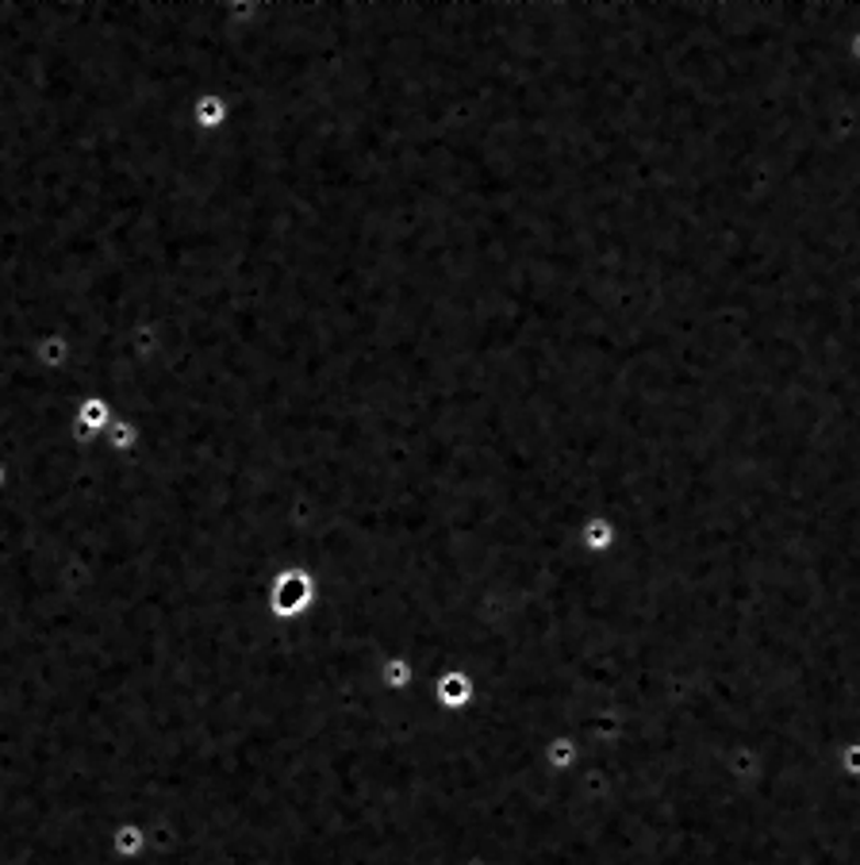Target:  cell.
Instances as JSON below:
<instances>
[{
  "mask_svg": "<svg viewBox=\"0 0 860 865\" xmlns=\"http://www.w3.org/2000/svg\"><path fill=\"white\" fill-rule=\"evenodd\" d=\"M231 100L219 97V92H200L197 100H192V128L200 131V135H219V131L231 128Z\"/></svg>",
  "mask_w": 860,
  "mask_h": 865,
  "instance_id": "cell-1",
  "label": "cell"
},
{
  "mask_svg": "<svg viewBox=\"0 0 860 865\" xmlns=\"http://www.w3.org/2000/svg\"><path fill=\"white\" fill-rule=\"evenodd\" d=\"M31 362H35V370H43V373H66L69 362H74V342H69L62 331L38 335L35 347H31Z\"/></svg>",
  "mask_w": 860,
  "mask_h": 865,
  "instance_id": "cell-2",
  "label": "cell"
},
{
  "mask_svg": "<svg viewBox=\"0 0 860 865\" xmlns=\"http://www.w3.org/2000/svg\"><path fill=\"white\" fill-rule=\"evenodd\" d=\"M108 431H112V450H131L139 442V435H143L135 419H115Z\"/></svg>",
  "mask_w": 860,
  "mask_h": 865,
  "instance_id": "cell-3",
  "label": "cell"
},
{
  "mask_svg": "<svg viewBox=\"0 0 860 865\" xmlns=\"http://www.w3.org/2000/svg\"><path fill=\"white\" fill-rule=\"evenodd\" d=\"M115 846H120V851H135V846H139V831H135V828L120 831V839H115Z\"/></svg>",
  "mask_w": 860,
  "mask_h": 865,
  "instance_id": "cell-4",
  "label": "cell"
},
{
  "mask_svg": "<svg viewBox=\"0 0 860 865\" xmlns=\"http://www.w3.org/2000/svg\"><path fill=\"white\" fill-rule=\"evenodd\" d=\"M8 481H12V470H8V462L0 458V493L8 489Z\"/></svg>",
  "mask_w": 860,
  "mask_h": 865,
  "instance_id": "cell-5",
  "label": "cell"
}]
</instances>
